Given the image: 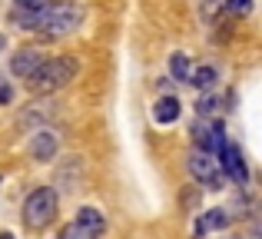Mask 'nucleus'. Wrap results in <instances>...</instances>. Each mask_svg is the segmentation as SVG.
Masks as SVG:
<instances>
[{
    "label": "nucleus",
    "mask_w": 262,
    "mask_h": 239,
    "mask_svg": "<svg viewBox=\"0 0 262 239\" xmlns=\"http://www.w3.org/2000/svg\"><path fill=\"white\" fill-rule=\"evenodd\" d=\"M80 17H83V10H80L77 4L60 0V4H47L43 10H37V13L13 10L10 20L20 24V30H40V33H47V37H63V33H70L73 27L80 24Z\"/></svg>",
    "instance_id": "1"
},
{
    "label": "nucleus",
    "mask_w": 262,
    "mask_h": 239,
    "mask_svg": "<svg viewBox=\"0 0 262 239\" xmlns=\"http://www.w3.org/2000/svg\"><path fill=\"white\" fill-rule=\"evenodd\" d=\"M73 77H77V60L73 57H50L30 77V86H33V93H53L60 86H67Z\"/></svg>",
    "instance_id": "2"
},
{
    "label": "nucleus",
    "mask_w": 262,
    "mask_h": 239,
    "mask_svg": "<svg viewBox=\"0 0 262 239\" xmlns=\"http://www.w3.org/2000/svg\"><path fill=\"white\" fill-rule=\"evenodd\" d=\"M53 220H57V193L50 186L33 189L24 203V223L30 229H47Z\"/></svg>",
    "instance_id": "3"
},
{
    "label": "nucleus",
    "mask_w": 262,
    "mask_h": 239,
    "mask_svg": "<svg viewBox=\"0 0 262 239\" xmlns=\"http://www.w3.org/2000/svg\"><path fill=\"white\" fill-rule=\"evenodd\" d=\"M189 173L199 183H206V189H226V176L216 169V156L203 153V149H192L189 153Z\"/></svg>",
    "instance_id": "4"
},
{
    "label": "nucleus",
    "mask_w": 262,
    "mask_h": 239,
    "mask_svg": "<svg viewBox=\"0 0 262 239\" xmlns=\"http://www.w3.org/2000/svg\"><path fill=\"white\" fill-rule=\"evenodd\" d=\"M73 229H77L80 239H100L103 233H106V220H103L100 209L83 206V209L77 213V223H73Z\"/></svg>",
    "instance_id": "5"
},
{
    "label": "nucleus",
    "mask_w": 262,
    "mask_h": 239,
    "mask_svg": "<svg viewBox=\"0 0 262 239\" xmlns=\"http://www.w3.org/2000/svg\"><path fill=\"white\" fill-rule=\"evenodd\" d=\"M40 63H43V53H40V50H33V47H27V50L13 53V60H10V73H13V77L30 80L33 73L40 70Z\"/></svg>",
    "instance_id": "6"
},
{
    "label": "nucleus",
    "mask_w": 262,
    "mask_h": 239,
    "mask_svg": "<svg viewBox=\"0 0 262 239\" xmlns=\"http://www.w3.org/2000/svg\"><path fill=\"white\" fill-rule=\"evenodd\" d=\"M57 146H60L57 133H53V129H40V133L30 140V156L37 163H50L53 156H57Z\"/></svg>",
    "instance_id": "7"
},
{
    "label": "nucleus",
    "mask_w": 262,
    "mask_h": 239,
    "mask_svg": "<svg viewBox=\"0 0 262 239\" xmlns=\"http://www.w3.org/2000/svg\"><path fill=\"white\" fill-rule=\"evenodd\" d=\"M219 156H223V169H226V176H229V180H236V183H246L243 149H239V146H229V143H226V149H223Z\"/></svg>",
    "instance_id": "8"
},
{
    "label": "nucleus",
    "mask_w": 262,
    "mask_h": 239,
    "mask_svg": "<svg viewBox=\"0 0 262 239\" xmlns=\"http://www.w3.org/2000/svg\"><path fill=\"white\" fill-rule=\"evenodd\" d=\"M226 226H229V213H226V209H209V213H203V220H199L196 236H206L209 229H226Z\"/></svg>",
    "instance_id": "9"
},
{
    "label": "nucleus",
    "mask_w": 262,
    "mask_h": 239,
    "mask_svg": "<svg viewBox=\"0 0 262 239\" xmlns=\"http://www.w3.org/2000/svg\"><path fill=\"white\" fill-rule=\"evenodd\" d=\"M153 117H156V123H173L179 117V100L176 97H160L156 106H153Z\"/></svg>",
    "instance_id": "10"
},
{
    "label": "nucleus",
    "mask_w": 262,
    "mask_h": 239,
    "mask_svg": "<svg viewBox=\"0 0 262 239\" xmlns=\"http://www.w3.org/2000/svg\"><path fill=\"white\" fill-rule=\"evenodd\" d=\"M189 57H186V53H173V57H169V77L176 80V83H186V80H189Z\"/></svg>",
    "instance_id": "11"
},
{
    "label": "nucleus",
    "mask_w": 262,
    "mask_h": 239,
    "mask_svg": "<svg viewBox=\"0 0 262 239\" xmlns=\"http://www.w3.org/2000/svg\"><path fill=\"white\" fill-rule=\"evenodd\" d=\"M216 67H199L196 73H189V83L192 86H199V90H212V86H216Z\"/></svg>",
    "instance_id": "12"
},
{
    "label": "nucleus",
    "mask_w": 262,
    "mask_h": 239,
    "mask_svg": "<svg viewBox=\"0 0 262 239\" xmlns=\"http://www.w3.org/2000/svg\"><path fill=\"white\" fill-rule=\"evenodd\" d=\"M209 120H199L196 126H192V143H196V149H203L206 153V143H209Z\"/></svg>",
    "instance_id": "13"
},
{
    "label": "nucleus",
    "mask_w": 262,
    "mask_h": 239,
    "mask_svg": "<svg viewBox=\"0 0 262 239\" xmlns=\"http://www.w3.org/2000/svg\"><path fill=\"white\" fill-rule=\"evenodd\" d=\"M223 7L232 13V17H246V13L252 10V0H226Z\"/></svg>",
    "instance_id": "14"
},
{
    "label": "nucleus",
    "mask_w": 262,
    "mask_h": 239,
    "mask_svg": "<svg viewBox=\"0 0 262 239\" xmlns=\"http://www.w3.org/2000/svg\"><path fill=\"white\" fill-rule=\"evenodd\" d=\"M47 4H50V0H17V10L20 13H37V10H43Z\"/></svg>",
    "instance_id": "15"
},
{
    "label": "nucleus",
    "mask_w": 262,
    "mask_h": 239,
    "mask_svg": "<svg viewBox=\"0 0 262 239\" xmlns=\"http://www.w3.org/2000/svg\"><path fill=\"white\" fill-rule=\"evenodd\" d=\"M212 110H216V100H212V97H199V103H196V113H199V117L206 120Z\"/></svg>",
    "instance_id": "16"
},
{
    "label": "nucleus",
    "mask_w": 262,
    "mask_h": 239,
    "mask_svg": "<svg viewBox=\"0 0 262 239\" xmlns=\"http://www.w3.org/2000/svg\"><path fill=\"white\" fill-rule=\"evenodd\" d=\"M10 97H13V90H10V83H7L4 77H0V103H10Z\"/></svg>",
    "instance_id": "17"
},
{
    "label": "nucleus",
    "mask_w": 262,
    "mask_h": 239,
    "mask_svg": "<svg viewBox=\"0 0 262 239\" xmlns=\"http://www.w3.org/2000/svg\"><path fill=\"white\" fill-rule=\"evenodd\" d=\"M60 239H80V236H77V229H73V226H67V229H63V236H60Z\"/></svg>",
    "instance_id": "18"
},
{
    "label": "nucleus",
    "mask_w": 262,
    "mask_h": 239,
    "mask_svg": "<svg viewBox=\"0 0 262 239\" xmlns=\"http://www.w3.org/2000/svg\"><path fill=\"white\" fill-rule=\"evenodd\" d=\"M4 44H7V40H4V33H0V50H4Z\"/></svg>",
    "instance_id": "19"
}]
</instances>
